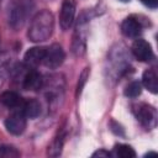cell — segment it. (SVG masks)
<instances>
[{
  "label": "cell",
  "instance_id": "obj_8",
  "mask_svg": "<svg viewBox=\"0 0 158 158\" xmlns=\"http://www.w3.org/2000/svg\"><path fill=\"white\" fill-rule=\"evenodd\" d=\"M46 54V48L44 47H32L25 53V63L30 67H36L43 62Z\"/></svg>",
  "mask_w": 158,
  "mask_h": 158
},
{
  "label": "cell",
  "instance_id": "obj_4",
  "mask_svg": "<svg viewBox=\"0 0 158 158\" xmlns=\"http://www.w3.org/2000/svg\"><path fill=\"white\" fill-rule=\"evenodd\" d=\"M135 112H136L137 120L146 128L151 130V128H153L156 126V122H157V112H156V109L152 107L151 105L141 104V105L137 106V109H136Z\"/></svg>",
  "mask_w": 158,
  "mask_h": 158
},
{
  "label": "cell",
  "instance_id": "obj_12",
  "mask_svg": "<svg viewBox=\"0 0 158 158\" xmlns=\"http://www.w3.org/2000/svg\"><path fill=\"white\" fill-rule=\"evenodd\" d=\"M0 101H1V104L5 105L6 107L14 109V107H17V106L21 104V96H20L16 91L7 90V91H4V93L0 95Z\"/></svg>",
  "mask_w": 158,
  "mask_h": 158
},
{
  "label": "cell",
  "instance_id": "obj_2",
  "mask_svg": "<svg viewBox=\"0 0 158 158\" xmlns=\"http://www.w3.org/2000/svg\"><path fill=\"white\" fill-rule=\"evenodd\" d=\"M35 7L33 0H14L9 9V23L14 30H19L27 21Z\"/></svg>",
  "mask_w": 158,
  "mask_h": 158
},
{
  "label": "cell",
  "instance_id": "obj_14",
  "mask_svg": "<svg viewBox=\"0 0 158 158\" xmlns=\"http://www.w3.org/2000/svg\"><path fill=\"white\" fill-rule=\"evenodd\" d=\"M63 143H64V135L63 133H58L53 141L51 142V144L48 146L47 149V154L49 157H58L62 153V148H63Z\"/></svg>",
  "mask_w": 158,
  "mask_h": 158
},
{
  "label": "cell",
  "instance_id": "obj_11",
  "mask_svg": "<svg viewBox=\"0 0 158 158\" xmlns=\"http://www.w3.org/2000/svg\"><path fill=\"white\" fill-rule=\"evenodd\" d=\"M142 83L146 89H148L152 94L158 93V77L154 69H147L143 73L142 77Z\"/></svg>",
  "mask_w": 158,
  "mask_h": 158
},
{
  "label": "cell",
  "instance_id": "obj_17",
  "mask_svg": "<svg viewBox=\"0 0 158 158\" xmlns=\"http://www.w3.org/2000/svg\"><path fill=\"white\" fill-rule=\"evenodd\" d=\"M88 78H89V68H84L83 72H81L80 75H79V80H78L77 93H75V96H77V98L80 95V93H81V90H83V88H84V85H85Z\"/></svg>",
  "mask_w": 158,
  "mask_h": 158
},
{
  "label": "cell",
  "instance_id": "obj_19",
  "mask_svg": "<svg viewBox=\"0 0 158 158\" xmlns=\"http://www.w3.org/2000/svg\"><path fill=\"white\" fill-rule=\"evenodd\" d=\"M110 127H111V131H112L115 135H117V136H125V131H123L122 126H121L118 122L111 121V122H110Z\"/></svg>",
  "mask_w": 158,
  "mask_h": 158
},
{
  "label": "cell",
  "instance_id": "obj_13",
  "mask_svg": "<svg viewBox=\"0 0 158 158\" xmlns=\"http://www.w3.org/2000/svg\"><path fill=\"white\" fill-rule=\"evenodd\" d=\"M23 114L28 118H36L41 114V104L36 99H30L23 104Z\"/></svg>",
  "mask_w": 158,
  "mask_h": 158
},
{
  "label": "cell",
  "instance_id": "obj_16",
  "mask_svg": "<svg viewBox=\"0 0 158 158\" xmlns=\"http://www.w3.org/2000/svg\"><path fill=\"white\" fill-rule=\"evenodd\" d=\"M142 91V85L139 81H132L125 88V95L127 98H137Z\"/></svg>",
  "mask_w": 158,
  "mask_h": 158
},
{
  "label": "cell",
  "instance_id": "obj_20",
  "mask_svg": "<svg viewBox=\"0 0 158 158\" xmlns=\"http://www.w3.org/2000/svg\"><path fill=\"white\" fill-rule=\"evenodd\" d=\"M110 156H111V153L105 151V149H99V151H96V152H94L91 154L93 158H95V157H105L106 158V157H110Z\"/></svg>",
  "mask_w": 158,
  "mask_h": 158
},
{
  "label": "cell",
  "instance_id": "obj_15",
  "mask_svg": "<svg viewBox=\"0 0 158 158\" xmlns=\"http://www.w3.org/2000/svg\"><path fill=\"white\" fill-rule=\"evenodd\" d=\"M114 154L116 157H120V158H135L136 157L135 149L131 146L122 144V143L115 144V147H114Z\"/></svg>",
  "mask_w": 158,
  "mask_h": 158
},
{
  "label": "cell",
  "instance_id": "obj_3",
  "mask_svg": "<svg viewBox=\"0 0 158 158\" xmlns=\"http://www.w3.org/2000/svg\"><path fill=\"white\" fill-rule=\"evenodd\" d=\"M64 51L58 43H53L48 48H46V54L43 58V64L49 68V69H56L58 68L63 60H64Z\"/></svg>",
  "mask_w": 158,
  "mask_h": 158
},
{
  "label": "cell",
  "instance_id": "obj_22",
  "mask_svg": "<svg viewBox=\"0 0 158 158\" xmlns=\"http://www.w3.org/2000/svg\"><path fill=\"white\" fill-rule=\"evenodd\" d=\"M120 1H122V2H127V1H130V0H120Z\"/></svg>",
  "mask_w": 158,
  "mask_h": 158
},
{
  "label": "cell",
  "instance_id": "obj_9",
  "mask_svg": "<svg viewBox=\"0 0 158 158\" xmlns=\"http://www.w3.org/2000/svg\"><path fill=\"white\" fill-rule=\"evenodd\" d=\"M121 31L126 37H137L141 33V23L133 16H128L122 21Z\"/></svg>",
  "mask_w": 158,
  "mask_h": 158
},
{
  "label": "cell",
  "instance_id": "obj_10",
  "mask_svg": "<svg viewBox=\"0 0 158 158\" xmlns=\"http://www.w3.org/2000/svg\"><path fill=\"white\" fill-rule=\"evenodd\" d=\"M23 89L38 90L42 86V75L37 70H30L23 77Z\"/></svg>",
  "mask_w": 158,
  "mask_h": 158
},
{
  "label": "cell",
  "instance_id": "obj_6",
  "mask_svg": "<svg viewBox=\"0 0 158 158\" xmlns=\"http://www.w3.org/2000/svg\"><path fill=\"white\" fill-rule=\"evenodd\" d=\"M6 130L12 135H21L26 128V116L23 111L12 112L5 120Z\"/></svg>",
  "mask_w": 158,
  "mask_h": 158
},
{
  "label": "cell",
  "instance_id": "obj_7",
  "mask_svg": "<svg viewBox=\"0 0 158 158\" xmlns=\"http://www.w3.org/2000/svg\"><path fill=\"white\" fill-rule=\"evenodd\" d=\"M131 49H132L133 56H135L138 60H141V62H151V60L153 59V57H154L153 49H152L151 44H149L147 41L142 40V38L136 40V41L133 42Z\"/></svg>",
  "mask_w": 158,
  "mask_h": 158
},
{
  "label": "cell",
  "instance_id": "obj_1",
  "mask_svg": "<svg viewBox=\"0 0 158 158\" xmlns=\"http://www.w3.org/2000/svg\"><path fill=\"white\" fill-rule=\"evenodd\" d=\"M54 30V16L49 10H42L31 21L27 36L32 42L47 41Z\"/></svg>",
  "mask_w": 158,
  "mask_h": 158
},
{
  "label": "cell",
  "instance_id": "obj_5",
  "mask_svg": "<svg viewBox=\"0 0 158 158\" xmlns=\"http://www.w3.org/2000/svg\"><path fill=\"white\" fill-rule=\"evenodd\" d=\"M75 9H77L75 0H63L60 6V15H59V25L62 30L67 31L73 25L75 17Z\"/></svg>",
  "mask_w": 158,
  "mask_h": 158
},
{
  "label": "cell",
  "instance_id": "obj_18",
  "mask_svg": "<svg viewBox=\"0 0 158 158\" xmlns=\"http://www.w3.org/2000/svg\"><path fill=\"white\" fill-rule=\"evenodd\" d=\"M0 156L6 157V158H12V157H19L20 152L14 148L12 146H1L0 147Z\"/></svg>",
  "mask_w": 158,
  "mask_h": 158
},
{
  "label": "cell",
  "instance_id": "obj_21",
  "mask_svg": "<svg viewBox=\"0 0 158 158\" xmlns=\"http://www.w3.org/2000/svg\"><path fill=\"white\" fill-rule=\"evenodd\" d=\"M139 1L151 9H156L158 6V0H139Z\"/></svg>",
  "mask_w": 158,
  "mask_h": 158
}]
</instances>
